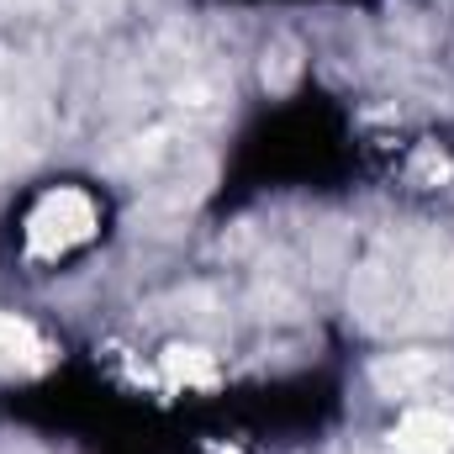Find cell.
I'll use <instances>...</instances> for the list:
<instances>
[{
	"label": "cell",
	"instance_id": "2",
	"mask_svg": "<svg viewBox=\"0 0 454 454\" xmlns=\"http://www.w3.org/2000/svg\"><path fill=\"white\" fill-rule=\"evenodd\" d=\"M391 454H454V412L444 407H412L391 428Z\"/></svg>",
	"mask_w": 454,
	"mask_h": 454
},
{
	"label": "cell",
	"instance_id": "4",
	"mask_svg": "<svg viewBox=\"0 0 454 454\" xmlns=\"http://www.w3.org/2000/svg\"><path fill=\"white\" fill-rule=\"evenodd\" d=\"M159 370H164V386H175V391H212L217 386V359L196 343H169L159 354Z\"/></svg>",
	"mask_w": 454,
	"mask_h": 454
},
{
	"label": "cell",
	"instance_id": "1",
	"mask_svg": "<svg viewBox=\"0 0 454 454\" xmlns=\"http://www.w3.org/2000/svg\"><path fill=\"white\" fill-rule=\"evenodd\" d=\"M96 227H101V207L80 185H59L27 212V254L32 259H64V254L85 248L96 238Z\"/></svg>",
	"mask_w": 454,
	"mask_h": 454
},
{
	"label": "cell",
	"instance_id": "5",
	"mask_svg": "<svg viewBox=\"0 0 454 454\" xmlns=\"http://www.w3.org/2000/svg\"><path fill=\"white\" fill-rule=\"evenodd\" d=\"M428 375H434V359H423V354H396V359L375 364V386H386V391H412Z\"/></svg>",
	"mask_w": 454,
	"mask_h": 454
},
{
	"label": "cell",
	"instance_id": "3",
	"mask_svg": "<svg viewBox=\"0 0 454 454\" xmlns=\"http://www.w3.org/2000/svg\"><path fill=\"white\" fill-rule=\"evenodd\" d=\"M48 364H53L48 339H43L27 317L0 312V375H37V370H48Z\"/></svg>",
	"mask_w": 454,
	"mask_h": 454
}]
</instances>
